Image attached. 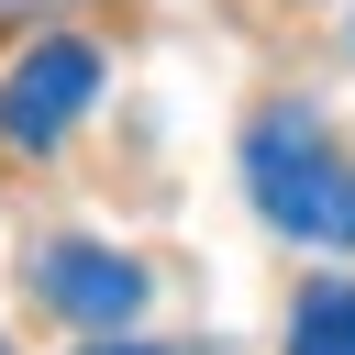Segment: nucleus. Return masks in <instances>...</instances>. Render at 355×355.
<instances>
[{"mask_svg": "<svg viewBox=\"0 0 355 355\" xmlns=\"http://www.w3.org/2000/svg\"><path fill=\"white\" fill-rule=\"evenodd\" d=\"M244 178H255V211H266L277 233H300V244H355V166H344L300 111H277V122L244 133Z\"/></svg>", "mask_w": 355, "mask_h": 355, "instance_id": "f257e3e1", "label": "nucleus"}, {"mask_svg": "<svg viewBox=\"0 0 355 355\" xmlns=\"http://www.w3.org/2000/svg\"><path fill=\"white\" fill-rule=\"evenodd\" d=\"M89 89H100V55H89V44H33V55L0 78V133H11L22 155H44V144L89 111Z\"/></svg>", "mask_w": 355, "mask_h": 355, "instance_id": "f03ea898", "label": "nucleus"}, {"mask_svg": "<svg viewBox=\"0 0 355 355\" xmlns=\"http://www.w3.org/2000/svg\"><path fill=\"white\" fill-rule=\"evenodd\" d=\"M44 300H55L67 322H133V311H144V266L111 255V244H55V255H44Z\"/></svg>", "mask_w": 355, "mask_h": 355, "instance_id": "7ed1b4c3", "label": "nucleus"}, {"mask_svg": "<svg viewBox=\"0 0 355 355\" xmlns=\"http://www.w3.org/2000/svg\"><path fill=\"white\" fill-rule=\"evenodd\" d=\"M89 355H155V344H89Z\"/></svg>", "mask_w": 355, "mask_h": 355, "instance_id": "39448f33", "label": "nucleus"}, {"mask_svg": "<svg viewBox=\"0 0 355 355\" xmlns=\"http://www.w3.org/2000/svg\"><path fill=\"white\" fill-rule=\"evenodd\" d=\"M0 11H22V0H0Z\"/></svg>", "mask_w": 355, "mask_h": 355, "instance_id": "423d86ee", "label": "nucleus"}, {"mask_svg": "<svg viewBox=\"0 0 355 355\" xmlns=\"http://www.w3.org/2000/svg\"><path fill=\"white\" fill-rule=\"evenodd\" d=\"M288 355H355V288H344V277H322V288L300 300V322H288Z\"/></svg>", "mask_w": 355, "mask_h": 355, "instance_id": "20e7f679", "label": "nucleus"}]
</instances>
